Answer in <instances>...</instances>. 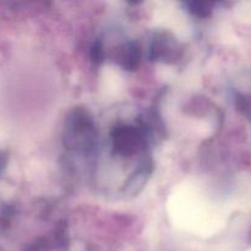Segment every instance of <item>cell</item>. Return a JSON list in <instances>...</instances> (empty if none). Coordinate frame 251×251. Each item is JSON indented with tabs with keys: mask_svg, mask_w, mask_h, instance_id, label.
<instances>
[{
	"mask_svg": "<svg viewBox=\"0 0 251 251\" xmlns=\"http://www.w3.org/2000/svg\"><path fill=\"white\" fill-rule=\"evenodd\" d=\"M217 0H193L191 2V7H193L194 12L200 16H205V15L210 14L212 10L213 5L216 4Z\"/></svg>",
	"mask_w": 251,
	"mask_h": 251,
	"instance_id": "1",
	"label": "cell"
},
{
	"mask_svg": "<svg viewBox=\"0 0 251 251\" xmlns=\"http://www.w3.org/2000/svg\"><path fill=\"white\" fill-rule=\"evenodd\" d=\"M1 163H2V162H1V159H0V166H1Z\"/></svg>",
	"mask_w": 251,
	"mask_h": 251,
	"instance_id": "2",
	"label": "cell"
}]
</instances>
